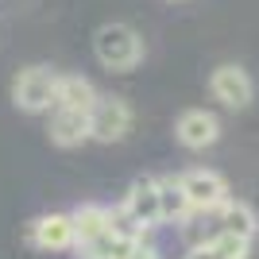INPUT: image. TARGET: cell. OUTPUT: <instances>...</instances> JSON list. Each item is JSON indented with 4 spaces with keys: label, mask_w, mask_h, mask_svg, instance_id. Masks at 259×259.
I'll list each match as a JSON object with an SVG mask.
<instances>
[{
    "label": "cell",
    "mask_w": 259,
    "mask_h": 259,
    "mask_svg": "<svg viewBox=\"0 0 259 259\" xmlns=\"http://www.w3.org/2000/svg\"><path fill=\"white\" fill-rule=\"evenodd\" d=\"M93 54L108 74H132L143 62V39L128 23H105L93 35Z\"/></svg>",
    "instance_id": "cell-1"
},
{
    "label": "cell",
    "mask_w": 259,
    "mask_h": 259,
    "mask_svg": "<svg viewBox=\"0 0 259 259\" xmlns=\"http://www.w3.org/2000/svg\"><path fill=\"white\" fill-rule=\"evenodd\" d=\"M174 178H178V190H182L190 213H209V209H217V205L228 201L225 174L209 170V166H190V170L174 174Z\"/></svg>",
    "instance_id": "cell-2"
},
{
    "label": "cell",
    "mask_w": 259,
    "mask_h": 259,
    "mask_svg": "<svg viewBox=\"0 0 259 259\" xmlns=\"http://www.w3.org/2000/svg\"><path fill=\"white\" fill-rule=\"evenodd\" d=\"M54 85H58V74L51 66H23L20 74L12 77V101L23 112H51Z\"/></svg>",
    "instance_id": "cell-3"
},
{
    "label": "cell",
    "mask_w": 259,
    "mask_h": 259,
    "mask_svg": "<svg viewBox=\"0 0 259 259\" xmlns=\"http://www.w3.org/2000/svg\"><path fill=\"white\" fill-rule=\"evenodd\" d=\"M132 124H136V116H132V105L124 97H97V105L89 112V140L120 143L128 140Z\"/></svg>",
    "instance_id": "cell-4"
},
{
    "label": "cell",
    "mask_w": 259,
    "mask_h": 259,
    "mask_svg": "<svg viewBox=\"0 0 259 259\" xmlns=\"http://www.w3.org/2000/svg\"><path fill=\"white\" fill-rule=\"evenodd\" d=\"M209 93L217 97V105L240 112V108H248L251 97H255V81H251V74L244 66L225 62V66H217L213 74H209Z\"/></svg>",
    "instance_id": "cell-5"
},
{
    "label": "cell",
    "mask_w": 259,
    "mask_h": 259,
    "mask_svg": "<svg viewBox=\"0 0 259 259\" xmlns=\"http://www.w3.org/2000/svg\"><path fill=\"white\" fill-rule=\"evenodd\" d=\"M174 140L190 151H205L221 140V116L209 108H182L174 120Z\"/></svg>",
    "instance_id": "cell-6"
},
{
    "label": "cell",
    "mask_w": 259,
    "mask_h": 259,
    "mask_svg": "<svg viewBox=\"0 0 259 259\" xmlns=\"http://www.w3.org/2000/svg\"><path fill=\"white\" fill-rule=\"evenodd\" d=\"M120 209L143 228L151 232L155 225H162V201H159V178H136L128 186V194L120 201Z\"/></svg>",
    "instance_id": "cell-7"
},
{
    "label": "cell",
    "mask_w": 259,
    "mask_h": 259,
    "mask_svg": "<svg viewBox=\"0 0 259 259\" xmlns=\"http://www.w3.org/2000/svg\"><path fill=\"white\" fill-rule=\"evenodd\" d=\"M27 240H31L39 251H74V244H77L74 221H70V213L35 217L31 225H27Z\"/></svg>",
    "instance_id": "cell-8"
},
{
    "label": "cell",
    "mask_w": 259,
    "mask_h": 259,
    "mask_svg": "<svg viewBox=\"0 0 259 259\" xmlns=\"http://www.w3.org/2000/svg\"><path fill=\"white\" fill-rule=\"evenodd\" d=\"M97 89H93V81L81 74H58V85H54V108H62V112H93V105H97Z\"/></svg>",
    "instance_id": "cell-9"
},
{
    "label": "cell",
    "mask_w": 259,
    "mask_h": 259,
    "mask_svg": "<svg viewBox=\"0 0 259 259\" xmlns=\"http://www.w3.org/2000/svg\"><path fill=\"white\" fill-rule=\"evenodd\" d=\"M47 136H51L54 147H81V143H89V116L85 112H62V108H54L51 124H47Z\"/></svg>",
    "instance_id": "cell-10"
},
{
    "label": "cell",
    "mask_w": 259,
    "mask_h": 259,
    "mask_svg": "<svg viewBox=\"0 0 259 259\" xmlns=\"http://www.w3.org/2000/svg\"><path fill=\"white\" fill-rule=\"evenodd\" d=\"M136 248H140L136 240H124V236H116V232H101V236H93V240L74 244L77 259H132Z\"/></svg>",
    "instance_id": "cell-11"
},
{
    "label": "cell",
    "mask_w": 259,
    "mask_h": 259,
    "mask_svg": "<svg viewBox=\"0 0 259 259\" xmlns=\"http://www.w3.org/2000/svg\"><path fill=\"white\" fill-rule=\"evenodd\" d=\"M248 255H251V240L209 236V240H201V244H194L186 259H248Z\"/></svg>",
    "instance_id": "cell-12"
},
{
    "label": "cell",
    "mask_w": 259,
    "mask_h": 259,
    "mask_svg": "<svg viewBox=\"0 0 259 259\" xmlns=\"http://www.w3.org/2000/svg\"><path fill=\"white\" fill-rule=\"evenodd\" d=\"M70 221H74V236H77V244L81 240H93V236H101V232H108V205H77L74 213H70Z\"/></svg>",
    "instance_id": "cell-13"
},
{
    "label": "cell",
    "mask_w": 259,
    "mask_h": 259,
    "mask_svg": "<svg viewBox=\"0 0 259 259\" xmlns=\"http://www.w3.org/2000/svg\"><path fill=\"white\" fill-rule=\"evenodd\" d=\"M159 201H162V221H170V225H186L190 221V205H186L182 190H178V178L174 174H166V178H159Z\"/></svg>",
    "instance_id": "cell-14"
},
{
    "label": "cell",
    "mask_w": 259,
    "mask_h": 259,
    "mask_svg": "<svg viewBox=\"0 0 259 259\" xmlns=\"http://www.w3.org/2000/svg\"><path fill=\"white\" fill-rule=\"evenodd\" d=\"M132 259H159V251H155V248H143V244H140V248H136V255H132Z\"/></svg>",
    "instance_id": "cell-15"
},
{
    "label": "cell",
    "mask_w": 259,
    "mask_h": 259,
    "mask_svg": "<svg viewBox=\"0 0 259 259\" xmlns=\"http://www.w3.org/2000/svg\"><path fill=\"white\" fill-rule=\"evenodd\" d=\"M170 4H174V0H170Z\"/></svg>",
    "instance_id": "cell-16"
}]
</instances>
